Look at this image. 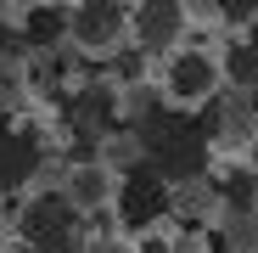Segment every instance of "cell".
<instances>
[{"label":"cell","instance_id":"2","mask_svg":"<svg viewBox=\"0 0 258 253\" xmlns=\"http://www.w3.org/2000/svg\"><path fill=\"white\" fill-rule=\"evenodd\" d=\"M23 236L34 242V253H84V208L68 191L34 197L23 214Z\"/></svg>","mask_w":258,"mask_h":253},{"label":"cell","instance_id":"9","mask_svg":"<svg viewBox=\"0 0 258 253\" xmlns=\"http://www.w3.org/2000/svg\"><path fill=\"white\" fill-rule=\"evenodd\" d=\"M225 73L241 84V90H258V23L236 39V51H230V62H225Z\"/></svg>","mask_w":258,"mask_h":253},{"label":"cell","instance_id":"13","mask_svg":"<svg viewBox=\"0 0 258 253\" xmlns=\"http://www.w3.org/2000/svg\"><path fill=\"white\" fill-rule=\"evenodd\" d=\"M247 169H252V175H258V141H252V152H247Z\"/></svg>","mask_w":258,"mask_h":253},{"label":"cell","instance_id":"11","mask_svg":"<svg viewBox=\"0 0 258 253\" xmlns=\"http://www.w3.org/2000/svg\"><path fill=\"white\" fill-rule=\"evenodd\" d=\"M252 197H258V175H252V169H236V175H230V203L247 208Z\"/></svg>","mask_w":258,"mask_h":253},{"label":"cell","instance_id":"7","mask_svg":"<svg viewBox=\"0 0 258 253\" xmlns=\"http://www.w3.org/2000/svg\"><path fill=\"white\" fill-rule=\"evenodd\" d=\"M112 175H107V169L101 163H79L73 169V180H68V197L79 203V208H112Z\"/></svg>","mask_w":258,"mask_h":253},{"label":"cell","instance_id":"8","mask_svg":"<svg viewBox=\"0 0 258 253\" xmlns=\"http://www.w3.org/2000/svg\"><path fill=\"white\" fill-rule=\"evenodd\" d=\"M68 17H73V6H62V0L34 6V12L23 17V39H28V45H56V39L68 34Z\"/></svg>","mask_w":258,"mask_h":253},{"label":"cell","instance_id":"5","mask_svg":"<svg viewBox=\"0 0 258 253\" xmlns=\"http://www.w3.org/2000/svg\"><path fill=\"white\" fill-rule=\"evenodd\" d=\"M129 34V6L123 0H79L68 17V39L84 51H112Z\"/></svg>","mask_w":258,"mask_h":253},{"label":"cell","instance_id":"4","mask_svg":"<svg viewBox=\"0 0 258 253\" xmlns=\"http://www.w3.org/2000/svg\"><path fill=\"white\" fill-rule=\"evenodd\" d=\"M185 0H135V12H129V34H135V45L146 57H168V51H180V39H185Z\"/></svg>","mask_w":258,"mask_h":253},{"label":"cell","instance_id":"6","mask_svg":"<svg viewBox=\"0 0 258 253\" xmlns=\"http://www.w3.org/2000/svg\"><path fill=\"white\" fill-rule=\"evenodd\" d=\"M34 169V141L17 135L12 124H0V191H17Z\"/></svg>","mask_w":258,"mask_h":253},{"label":"cell","instance_id":"12","mask_svg":"<svg viewBox=\"0 0 258 253\" xmlns=\"http://www.w3.org/2000/svg\"><path fill=\"white\" fill-rule=\"evenodd\" d=\"M84 253H123L118 242H84Z\"/></svg>","mask_w":258,"mask_h":253},{"label":"cell","instance_id":"1","mask_svg":"<svg viewBox=\"0 0 258 253\" xmlns=\"http://www.w3.org/2000/svg\"><path fill=\"white\" fill-rule=\"evenodd\" d=\"M168 208H174V186H168V175L157 163H135L129 175H118L112 186V214L129 236H146L168 220Z\"/></svg>","mask_w":258,"mask_h":253},{"label":"cell","instance_id":"10","mask_svg":"<svg viewBox=\"0 0 258 253\" xmlns=\"http://www.w3.org/2000/svg\"><path fill=\"white\" fill-rule=\"evenodd\" d=\"M208 12L219 23H230V28H252L258 23V0H208Z\"/></svg>","mask_w":258,"mask_h":253},{"label":"cell","instance_id":"3","mask_svg":"<svg viewBox=\"0 0 258 253\" xmlns=\"http://www.w3.org/2000/svg\"><path fill=\"white\" fill-rule=\"evenodd\" d=\"M163 90L174 107H208L213 90H219V62L197 45H180L168 51V68H163Z\"/></svg>","mask_w":258,"mask_h":253}]
</instances>
